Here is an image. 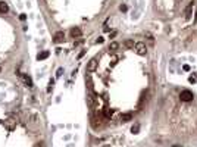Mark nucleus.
<instances>
[{
	"mask_svg": "<svg viewBox=\"0 0 197 147\" xmlns=\"http://www.w3.org/2000/svg\"><path fill=\"white\" fill-rule=\"evenodd\" d=\"M180 99H181L183 102H191V100L194 99V96H193V93H191L190 90H184V91H181Z\"/></svg>",
	"mask_w": 197,
	"mask_h": 147,
	"instance_id": "1",
	"label": "nucleus"
},
{
	"mask_svg": "<svg viewBox=\"0 0 197 147\" xmlns=\"http://www.w3.org/2000/svg\"><path fill=\"white\" fill-rule=\"evenodd\" d=\"M135 52H137V54H140V56H144L146 54V44L144 43H137L135 44Z\"/></svg>",
	"mask_w": 197,
	"mask_h": 147,
	"instance_id": "2",
	"label": "nucleus"
},
{
	"mask_svg": "<svg viewBox=\"0 0 197 147\" xmlns=\"http://www.w3.org/2000/svg\"><path fill=\"white\" fill-rule=\"evenodd\" d=\"M96 68H97V60H96V59H91V60L88 62V65H87V71H88V72H93Z\"/></svg>",
	"mask_w": 197,
	"mask_h": 147,
	"instance_id": "3",
	"label": "nucleus"
},
{
	"mask_svg": "<svg viewBox=\"0 0 197 147\" xmlns=\"http://www.w3.org/2000/svg\"><path fill=\"white\" fill-rule=\"evenodd\" d=\"M63 38H65V34H63V31H57V32L54 34V43H60Z\"/></svg>",
	"mask_w": 197,
	"mask_h": 147,
	"instance_id": "4",
	"label": "nucleus"
},
{
	"mask_svg": "<svg viewBox=\"0 0 197 147\" xmlns=\"http://www.w3.org/2000/svg\"><path fill=\"white\" fill-rule=\"evenodd\" d=\"M49 54H50V52H47V50H46V52H41V53L37 54V59H38V60H44V59L49 57Z\"/></svg>",
	"mask_w": 197,
	"mask_h": 147,
	"instance_id": "5",
	"label": "nucleus"
},
{
	"mask_svg": "<svg viewBox=\"0 0 197 147\" xmlns=\"http://www.w3.org/2000/svg\"><path fill=\"white\" fill-rule=\"evenodd\" d=\"M131 119H132V113H122L121 115V121L122 122H128Z\"/></svg>",
	"mask_w": 197,
	"mask_h": 147,
	"instance_id": "6",
	"label": "nucleus"
},
{
	"mask_svg": "<svg viewBox=\"0 0 197 147\" xmlns=\"http://www.w3.org/2000/svg\"><path fill=\"white\" fill-rule=\"evenodd\" d=\"M71 35H72L74 38H75V37H79V35H81V29H79V28H72V29H71Z\"/></svg>",
	"mask_w": 197,
	"mask_h": 147,
	"instance_id": "7",
	"label": "nucleus"
},
{
	"mask_svg": "<svg viewBox=\"0 0 197 147\" xmlns=\"http://www.w3.org/2000/svg\"><path fill=\"white\" fill-rule=\"evenodd\" d=\"M7 10H9V6L4 1H0V13H6Z\"/></svg>",
	"mask_w": 197,
	"mask_h": 147,
	"instance_id": "8",
	"label": "nucleus"
},
{
	"mask_svg": "<svg viewBox=\"0 0 197 147\" xmlns=\"http://www.w3.org/2000/svg\"><path fill=\"white\" fill-rule=\"evenodd\" d=\"M191 10H193V3H190L185 9V18H190L191 16Z\"/></svg>",
	"mask_w": 197,
	"mask_h": 147,
	"instance_id": "9",
	"label": "nucleus"
},
{
	"mask_svg": "<svg viewBox=\"0 0 197 147\" xmlns=\"http://www.w3.org/2000/svg\"><path fill=\"white\" fill-rule=\"evenodd\" d=\"M22 78H24V81H25V84H26L28 87H32V80H31L28 75H22Z\"/></svg>",
	"mask_w": 197,
	"mask_h": 147,
	"instance_id": "10",
	"label": "nucleus"
},
{
	"mask_svg": "<svg viewBox=\"0 0 197 147\" xmlns=\"http://www.w3.org/2000/svg\"><path fill=\"white\" fill-rule=\"evenodd\" d=\"M125 46H127L128 49H131V47H134V41H132V40H127V41H125Z\"/></svg>",
	"mask_w": 197,
	"mask_h": 147,
	"instance_id": "11",
	"label": "nucleus"
},
{
	"mask_svg": "<svg viewBox=\"0 0 197 147\" xmlns=\"http://www.w3.org/2000/svg\"><path fill=\"white\" fill-rule=\"evenodd\" d=\"M118 47H119V44H118V43H115V41H113V43H110V46H109V49H112V50H116Z\"/></svg>",
	"mask_w": 197,
	"mask_h": 147,
	"instance_id": "12",
	"label": "nucleus"
},
{
	"mask_svg": "<svg viewBox=\"0 0 197 147\" xmlns=\"http://www.w3.org/2000/svg\"><path fill=\"white\" fill-rule=\"evenodd\" d=\"M138 130H140V125H138V124H135V125L131 128V131H132L134 134H137V133H138Z\"/></svg>",
	"mask_w": 197,
	"mask_h": 147,
	"instance_id": "13",
	"label": "nucleus"
},
{
	"mask_svg": "<svg viewBox=\"0 0 197 147\" xmlns=\"http://www.w3.org/2000/svg\"><path fill=\"white\" fill-rule=\"evenodd\" d=\"M87 85H88V88H90V90H93V81H91V78H90V77L87 78Z\"/></svg>",
	"mask_w": 197,
	"mask_h": 147,
	"instance_id": "14",
	"label": "nucleus"
},
{
	"mask_svg": "<svg viewBox=\"0 0 197 147\" xmlns=\"http://www.w3.org/2000/svg\"><path fill=\"white\" fill-rule=\"evenodd\" d=\"M112 113H113V112H112L110 109H106V110H105V116H106V118H110Z\"/></svg>",
	"mask_w": 197,
	"mask_h": 147,
	"instance_id": "15",
	"label": "nucleus"
},
{
	"mask_svg": "<svg viewBox=\"0 0 197 147\" xmlns=\"http://www.w3.org/2000/svg\"><path fill=\"white\" fill-rule=\"evenodd\" d=\"M87 102H88V105L91 106V105H93V97H91V96H87Z\"/></svg>",
	"mask_w": 197,
	"mask_h": 147,
	"instance_id": "16",
	"label": "nucleus"
},
{
	"mask_svg": "<svg viewBox=\"0 0 197 147\" xmlns=\"http://www.w3.org/2000/svg\"><path fill=\"white\" fill-rule=\"evenodd\" d=\"M119 9H121L122 12H127V6H125V4H121V7H119Z\"/></svg>",
	"mask_w": 197,
	"mask_h": 147,
	"instance_id": "17",
	"label": "nucleus"
},
{
	"mask_svg": "<svg viewBox=\"0 0 197 147\" xmlns=\"http://www.w3.org/2000/svg\"><path fill=\"white\" fill-rule=\"evenodd\" d=\"M25 18H26V16H25V15H24V13H22V15H21V16H19V19H21V21H25Z\"/></svg>",
	"mask_w": 197,
	"mask_h": 147,
	"instance_id": "18",
	"label": "nucleus"
},
{
	"mask_svg": "<svg viewBox=\"0 0 197 147\" xmlns=\"http://www.w3.org/2000/svg\"><path fill=\"white\" fill-rule=\"evenodd\" d=\"M62 72H63L62 69H57V74H56V75H57V77H60V75H62Z\"/></svg>",
	"mask_w": 197,
	"mask_h": 147,
	"instance_id": "19",
	"label": "nucleus"
},
{
	"mask_svg": "<svg viewBox=\"0 0 197 147\" xmlns=\"http://www.w3.org/2000/svg\"><path fill=\"white\" fill-rule=\"evenodd\" d=\"M184 71H190V66L188 65H184Z\"/></svg>",
	"mask_w": 197,
	"mask_h": 147,
	"instance_id": "20",
	"label": "nucleus"
}]
</instances>
